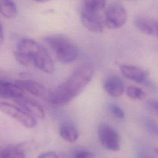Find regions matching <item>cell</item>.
Returning a JSON list of instances; mask_svg holds the SVG:
<instances>
[{"instance_id":"cell-6","label":"cell","mask_w":158,"mask_h":158,"mask_svg":"<svg viewBox=\"0 0 158 158\" xmlns=\"http://www.w3.org/2000/svg\"><path fill=\"white\" fill-rule=\"evenodd\" d=\"M98 133L99 141L106 149L112 151L120 150V136L112 127L106 123L102 122L98 127Z\"/></svg>"},{"instance_id":"cell-21","label":"cell","mask_w":158,"mask_h":158,"mask_svg":"<svg viewBox=\"0 0 158 158\" xmlns=\"http://www.w3.org/2000/svg\"><path fill=\"white\" fill-rule=\"evenodd\" d=\"M73 158H94V154L88 150L78 149L74 152Z\"/></svg>"},{"instance_id":"cell-19","label":"cell","mask_w":158,"mask_h":158,"mask_svg":"<svg viewBox=\"0 0 158 158\" xmlns=\"http://www.w3.org/2000/svg\"><path fill=\"white\" fill-rule=\"evenodd\" d=\"M145 124L148 131L150 133L158 136V123L157 122L151 118H148L146 120Z\"/></svg>"},{"instance_id":"cell-16","label":"cell","mask_w":158,"mask_h":158,"mask_svg":"<svg viewBox=\"0 0 158 158\" xmlns=\"http://www.w3.org/2000/svg\"><path fill=\"white\" fill-rule=\"evenodd\" d=\"M1 13L7 19L14 18L17 14V6L13 0H0Z\"/></svg>"},{"instance_id":"cell-7","label":"cell","mask_w":158,"mask_h":158,"mask_svg":"<svg viewBox=\"0 0 158 158\" xmlns=\"http://www.w3.org/2000/svg\"><path fill=\"white\" fill-rule=\"evenodd\" d=\"M80 20L82 25L91 32L99 33L104 30V22L101 19L98 12H88L81 9Z\"/></svg>"},{"instance_id":"cell-24","label":"cell","mask_w":158,"mask_h":158,"mask_svg":"<svg viewBox=\"0 0 158 158\" xmlns=\"http://www.w3.org/2000/svg\"><path fill=\"white\" fill-rule=\"evenodd\" d=\"M150 106H151L153 108H154L156 110H158V101H149V102Z\"/></svg>"},{"instance_id":"cell-11","label":"cell","mask_w":158,"mask_h":158,"mask_svg":"<svg viewBox=\"0 0 158 158\" xmlns=\"http://www.w3.org/2000/svg\"><path fill=\"white\" fill-rule=\"evenodd\" d=\"M25 91L15 82L0 81V96L4 98H18L24 96Z\"/></svg>"},{"instance_id":"cell-10","label":"cell","mask_w":158,"mask_h":158,"mask_svg":"<svg viewBox=\"0 0 158 158\" xmlns=\"http://www.w3.org/2000/svg\"><path fill=\"white\" fill-rule=\"evenodd\" d=\"M103 88L106 93L112 97H119L124 91V83L117 75L107 77L104 83Z\"/></svg>"},{"instance_id":"cell-27","label":"cell","mask_w":158,"mask_h":158,"mask_svg":"<svg viewBox=\"0 0 158 158\" xmlns=\"http://www.w3.org/2000/svg\"><path fill=\"white\" fill-rule=\"evenodd\" d=\"M154 152H155V153H156V154L158 155V148H156L154 149Z\"/></svg>"},{"instance_id":"cell-14","label":"cell","mask_w":158,"mask_h":158,"mask_svg":"<svg viewBox=\"0 0 158 158\" xmlns=\"http://www.w3.org/2000/svg\"><path fill=\"white\" fill-rule=\"evenodd\" d=\"M59 135L64 140L73 143L78 139V131L76 127L72 123L64 122L60 127Z\"/></svg>"},{"instance_id":"cell-26","label":"cell","mask_w":158,"mask_h":158,"mask_svg":"<svg viewBox=\"0 0 158 158\" xmlns=\"http://www.w3.org/2000/svg\"><path fill=\"white\" fill-rule=\"evenodd\" d=\"M36 2H48V1H50L51 0H33Z\"/></svg>"},{"instance_id":"cell-25","label":"cell","mask_w":158,"mask_h":158,"mask_svg":"<svg viewBox=\"0 0 158 158\" xmlns=\"http://www.w3.org/2000/svg\"><path fill=\"white\" fill-rule=\"evenodd\" d=\"M3 40H4V31H3L2 26L1 25V33H0V42H1V43H2Z\"/></svg>"},{"instance_id":"cell-1","label":"cell","mask_w":158,"mask_h":158,"mask_svg":"<svg viewBox=\"0 0 158 158\" xmlns=\"http://www.w3.org/2000/svg\"><path fill=\"white\" fill-rule=\"evenodd\" d=\"M14 56L16 60L23 66L33 65L46 73H51L55 70L54 64L48 51L34 40H19Z\"/></svg>"},{"instance_id":"cell-5","label":"cell","mask_w":158,"mask_h":158,"mask_svg":"<svg viewBox=\"0 0 158 158\" xmlns=\"http://www.w3.org/2000/svg\"><path fill=\"white\" fill-rule=\"evenodd\" d=\"M0 108L2 112L16 120L26 128H31L36 125V118L19 106H17L8 102H1Z\"/></svg>"},{"instance_id":"cell-15","label":"cell","mask_w":158,"mask_h":158,"mask_svg":"<svg viewBox=\"0 0 158 158\" xmlns=\"http://www.w3.org/2000/svg\"><path fill=\"white\" fill-rule=\"evenodd\" d=\"M0 158H25L24 149L20 146H8L1 150Z\"/></svg>"},{"instance_id":"cell-22","label":"cell","mask_w":158,"mask_h":158,"mask_svg":"<svg viewBox=\"0 0 158 158\" xmlns=\"http://www.w3.org/2000/svg\"><path fill=\"white\" fill-rule=\"evenodd\" d=\"M37 158H59L57 154L53 151H48L41 154Z\"/></svg>"},{"instance_id":"cell-12","label":"cell","mask_w":158,"mask_h":158,"mask_svg":"<svg viewBox=\"0 0 158 158\" xmlns=\"http://www.w3.org/2000/svg\"><path fill=\"white\" fill-rule=\"evenodd\" d=\"M134 24L143 33L158 37V21L145 17H138L135 20Z\"/></svg>"},{"instance_id":"cell-20","label":"cell","mask_w":158,"mask_h":158,"mask_svg":"<svg viewBox=\"0 0 158 158\" xmlns=\"http://www.w3.org/2000/svg\"><path fill=\"white\" fill-rule=\"evenodd\" d=\"M110 110L112 115L117 118L122 119L125 117L124 110L120 106L116 104H111L110 106Z\"/></svg>"},{"instance_id":"cell-8","label":"cell","mask_w":158,"mask_h":158,"mask_svg":"<svg viewBox=\"0 0 158 158\" xmlns=\"http://www.w3.org/2000/svg\"><path fill=\"white\" fill-rule=\"evenodd\" d=\"M119 68L122 75L128 80L138 83L149 85L148 72L145 70L137 66L128 64L120 65Z\"/></svg>"},{"instance_id":"cell-13","label":"cell","mask_w":158,"mask_h":158,"mask_svg":"<svg viewBox=\"0 0 158 158\" xmlns=\"http://www.w3.org/2000/svg\"><path fill=\"white\" fill-rule=\"evenodd\" d=\"M25 91H27L33 96L43 97L46 94V89L40 83L31 80H18L15 81Z\"/></svg>"},{"instance_id":"cell-23","label":"cell","mask_w":158,"mask_h":158,"mask_svg":"<svg viewBox=\"0 0 158 158\" xmlns=\"http://www.w3.org/2000/svg\"><path fill=\"white\" fill-rule=\"evenodd\" d=\"M137 157L138 158H154L153 157L151 156L150 155H149L144 152H142V151H139L138 152Z\"/></svg>"},{"instance_id":"cell-2","label":"cell","mask_w":158,"mask_h":158,"mask_svg":"<svg viewBox=\"0 0 158 158\" xmlns=\"http://www.w3.org/2000/svg\"><path fill=\"white\" fill-rule=\"evenodd\" d=\"M93 69L83 66L75 70L61 85L56 87L49 96L50 102L55 106L65 105L79 95L91 81Z\"/></svg>"},{"instance_id":"cell-9","label":"cell","mask_w":158,"mask_h":158,"mask_svg":"<svg viewBox=\"0 0 158 158\" xmlns=\"http://www.w3.org/2000/svg\"><path fill=\"white\" fill-rule=\"evenodd\" d=\"M15 102L36 118H44L45 112L43 107L37 102L25 96L14 99Z\"/></svg>"},{"instance_id":"cell-3","label":"cell","mask_w":158,"mask_h":158,"mask_svg":"<svg viewBox=\"0 0 158 158\" xmlns=\"http://www.w3.org/2000/svg\"><path fill=\"white\" fill-rule=\"evenodd\" d=\"M44 40L60 63L70 64L78 57L77 46L67 36L62 35H49L45 37Z\"/></svg>"},{"instance_id":"cell-17","label":"cell","mask_w":158,"mask_h":158,"mask_svg":"<svg viewBox=\"0 0 158 158\" xmlns=\"http://www.w3.org/2000/svg\"><path fill=\"white\" fill-rule=\"evenodd\" d=\"M106 4V0H83L82 9L92 12L102 10Z\"/></svg>"},{"instance_id":"cell-4","label":"cell","mask_w":158,"mask_h":158,"mask_svg":"<svg viewBox=\"0 0 158 158\" xmlns=\"http://www.w3.org/2000/svg\"><path fill=\"white\" fill-rule=\"evenodd\" d=\"M127 19L125 7L119 2L110 4L105 12L104 24L110 29H117L122 27Z\"/></svg>"},{"instance_id":"cell-18","label":"cell","mask_w":158,"mask_h":158,"mask_svg":"<svg viewBox=\"0 0 158 158\" xmlns=\"http://www.w3.org/2000/svg\"><path fill=\"white\" fill-rule=\"evenodd\" d=\"M127 95L134 100H143L146 98L145 93L139 88L130 86L126 89Z\"/></svg>"}]
</instances>
